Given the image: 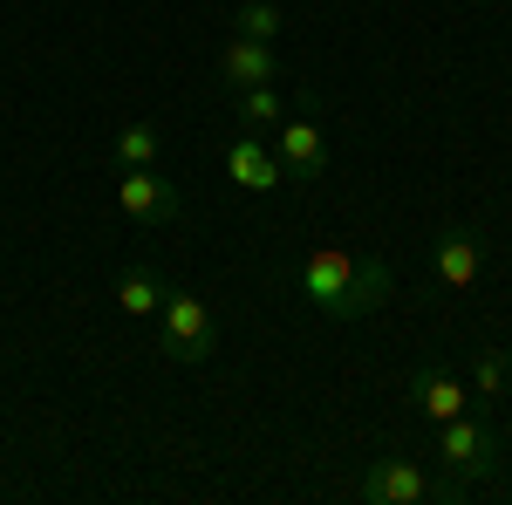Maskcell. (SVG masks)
I'll use <instances>...</instances> for the list:
<instances>
[{
    "label": "cell",
    "instance_id": "obj_1",
    "mask_svg": "<svg viewBox=\"0 0 512 505\" xmlns=\"http://www.w3.org/2000/svg\"><path fill=\"white\" fill-rule=\"evenodd\" d=\"M294 287H301V301L321 308L328 321H355V314H376L396 294V267L390 260H369V253H335V246H321V253H308V260L294 267Z\"/></svg>",
    "mask_w": 512,
    "mask_h": 505
},
{
    "label": "cell",
    "instance_id": "obj_2",
    "mask_svg": "<svg viewBox=\"0 0 512 505\" xmlns=\"http://www.w3.org/2000/svg\"><path fill=\"white\" fill-rule=\"evenodd\" d=\"M465 492V478H451V471H424L417 458H376V465L362 471V499L369 505H451Z\"/></svg>",
    "mask_w": 512,
    "mask_h": 505
},
{
    "label": "cell",
    "instance_id": "obj_3",
    "mask_svg": "<svg viewBox=\"0 0 512 505\" xmlns=\"http://www.w3.org/2000/svg\"><path fill=\"white\" fill-rule=\"evenodd\" d=\"M437 465L451 471V478H499L506 471V437L492 424H478V417H451V424H437Z\"/></svg>",
    "mask_w": 512,
    "mask_h": 505
},
{
    "label": "cell",
    "instance_id": "obj_4",
    "mask_svg": "<svg viewBox=\"0 0 512 505\" xmlns=\"http://www.w3.org/2000/svg\"><path fill=\"white\" fill-rule=\"evenodd\" d=\"M164 355L171 362H205V355L219 349V321H212V308L198 301V294H185V287H164Z\"/></svg>",
    "mask_w": 512,
    "mask_h": 505
},
{
    "label": "cell",
    "instance_id": "obj_5",
    "mask_svg": "<svg viewBox=\"0 0 512 505\" xmlns=\"http://www.w3.org/2000/svg\"><path fill=\"white\" fill-rule=\"evenodd\" d=\"M117 205H123V219H137V226H178L185 219V198H178V185L164 178L158 164H130L117 178Z\"/></svg>",
    "mask_w": 512,
    "mask_h": 505
},
{
    "label": "cell",
    "instance_id": "obj_6",
    "mask_svg": "<svg viewBox=\"0 0 512 505\" xmlns=\"http://www.w3.org/2000/svg\"><path fill=\"white\" fill-rule=\"evenodd\" d=\"M308 110H315V96H301V117H287L280 137H274V157H280V171H287L294 185H315L321 171H328V144H321V123L308 117Z\"/></svg>",
    "mask_w": 512,
    "mask_h": 505
},
{
    "label": "cell",
    "instance_id": "obj_7",
    "mask_svg": "<svg viewBox=\"0 0 512 505\" xmlns=\"http://www.w3.org/2000/svg\"><path fill=\"white\" fill-rule=\"evenodd\" d=\"M410 403H417L431 424H451V417L472 410V383H458V376L437 369V362H417V369H410Z\"/></svg>",
    "mask_w": 512,
    "mask_h": 505
},
{
    "label": "cell",
    "instance_id": "obj_8",
    "mask_svg": "<svg viewBox=\"0 0 512 505\" xmlns=\"http://www.w3.org/2000/svg\"><path fill=\"white\" fill-rule=\"evenodd\" d=\"M226 178H233L239 192H280V185H287V171H280V157L267 151V144H260V137H253V130H239L233 144H226Z\"/></svg>",
    "mask_w": 512,
    "mask_h": 505
},
{
    "label": "cell",
    "instance_id": "obj_9",
    "mask_svg": "<svg viewBox=\"0 0 512 505\" xmlns=\"http://www.w3.org/2000/svg\"><path fill=\"white\" fill-rule=\"evenodd\" d=\"M478 260H485V246H478L472 226H444L437 246H431V280H437V287H472Z\"/></svg>",
    "mask_w": 512,
    "mask_h": 505
},
{
    "label": "cell",
    "instance_id": "obj_10",
    "mask_svg": "<svg viewBox=\"0 0 512 505\" xmlns=\"http://www.w3.org/2000/svg\"><path fill=\"white\" fill-rule=\"evenodd\" d=\"M274 76H280L274 41H246V35H233L226 48H219V82H226V89H260V82H274Z\"/></svg>",
    "mask_w": 512,
    "mask_h": 505
},
{
    "label": "cell",
    "instance_id": "obj_11",
    "mask_svg": "<svg viewBox=\"0 0 512 505\" xmlns=\"http://www.w3.org/2000/svg\"><path fill=\"white\" fill-rule=\"evenodd\" d=\"M117 308H123V314H158V308H164L158 267H123V273H117Z\"/></svg>",
    "mask_w": 512,
    "mask_h": 505
},
{
    "label": "cell",
    "instance_id": "obj_12",
    "mask_svg": "<svg viewBox=\"0 0 512 505\" xmlns=\"http://www.w3.org/2000/svg\"><path fill=\"white\" fill-rule=\"evenodd\" d=\"M287 123V96H280L274 82H260V89H239V130H280Z\"/></svg>",
    "mask_w": 512,
    "mask_h": 505
},
{
    "label": "cell",
    "instance_id": "obj_13",
    "mask_svg": "<svg viewBox=\"0 0 512 505\" xmlns=\"http://www.w3.org/2000/svg\"><path fill=\"white\" fill-rule=\"evenodd\" d=\"M158 151H164L158 123H123L117 137H110V157H117L123 171H130V164H158Z\"/></svg>",
    "mask_w": 512,
    "mask_h": 505
},
{
    "label": "cell",
    "instance_id": "obj_14",
    "mask_svg": "<svg viewBox=\"0 0 512 505\" xmlns=\"http://www.w3.org/2000/svg\"><path fill=\"white\" fill-rule=\"evenodd\" d=\"M506 389H512V349H478L472 355V396L499 403Z\"/></svg>",
    "mask_w": 512,
    "mask_h": 505
},
{
    "label": "cell",
    "instance_id": "obj_15",
    "mask_svg": "<svg viewBox=\"0 0 512 505\" xmlns=\"http://www.w3.org/2000/svg\"><path fill=\"white\" fill-rule=\"evenodd\" d=\"M280 28H287V14L274 0H239L233 7V35H246V41H280Z\"/></svg>",
    "mask_w": 512,
    "mask_h": 505
}]
</instances>
